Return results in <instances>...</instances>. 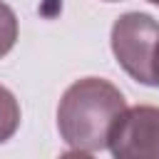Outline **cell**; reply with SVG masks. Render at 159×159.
Returning <instances> with one entry per match:
<instances>
[{
	"mask_svg": "<svg viewBox=\"0 0 159 159\" xmlns=\"http://www.w3.org/2000/svg\"><path fill=\"white\" fill-rule=\"evenodd\" d=\"M17 42V15L0 0V57H5Z\"/></svg>",
	"mask_w": 159,
	"mask_h": 159,
	"instance_id": "5",
	"label": "cell"
},
{
	"mask_svg": "<svg viewBox=\"0 0 159 159\" xmlns=\"http://www.w3.org/2000/svg\"><path fill=\"white\" fill-rule=\"evenodd\" d=\"M104 2H117V0H104Z\"/></svg>",
	"mask_w": 159,
	"mask_h": 159,
	"instance_id": "8",
	"label": "cell"
},
{
	"mask_svg": "<svg viewBox=\"0 0 159 159\" xmlns=\"http://www.w3.org/2000/svg\"><path fill=\"white\" fill-rule=\"evenodd\" d=\"M159 40V22L147 12H124L114 20L109 45L119 67L139 84H152V55Z\"/></svg>",
	"mask_w": 159,
	"mask_h": 159,
	"instance_id": "2",
	"label": "cell"
},
{
	"mask_svg": "<svg viewBox=\"0 0 159 159\" xmlns=\"http://www.w3.org/2000/svg\"><path fill=\"white\" fill-rule=\"evenodd\" d=\"M20 127V104L15 94L0 84V144L7 142Z\"/></svg>",
	"mask_w": 159,
	"mask_h": 159,
	"instance_id": "4",
	"label": "cell"
},
{
	"mask_svg": "<svg viewBox=\"0 0 159 159\" xmlns=\"http://www.w3.org/2000/svg\"><path fill=\"white\" fill-rule=\"evenodd\" d=\"M149 2H152V5H157V7H159V0H149Z\"/></svg>",
	"mask_w": 159,
	"mask_h": 159,
	"instance_id": "7",
	"label": "cell"
},
{
	"mask_svg": "<svg viewBox=\"0 0 159 159\" xmlns=\"http://www.w3.org/2000/svg\"><path fill=\"white\" fill-rule=\"evenodd\" d=\"M107 149L117 159H159V107H127L109 132Z\"/></svg>",
	"mask_w": 159,
	"mask_h": 159,
	"instance_id": "3",
	"label": "cell"
},
{
	"mask_svg": "<svg viewBox=\"0 0 159 159\" xmlns=\"http://www.w3.org/2000/svg\"><path fill=\"white\" fill-rule=\"evenodd\" d=\"M127 109L124 94L102 77L72 82L57 104V129L75 154H97L107 149L117 117Z\"/></svg>",
	"mask_w": 159,
	"mask_h": 159,
	"instance_id": "1",
	"label": "cell"
},
{
	"mask_svg": "<svg viewBox=\"0 0 159 159\" xmlns=\"http://www.w3.org/2000/svg\"><path fill=\"white\" fill-rule=\"evenodd\" d=\"M152 84L159 87V40L154 45V55H152Z\"/></svg>",
	"mask_w": 159,
	"mask_h": 159,
	"instance_id": "6",
	"label": "cell"
}]
</instances>
